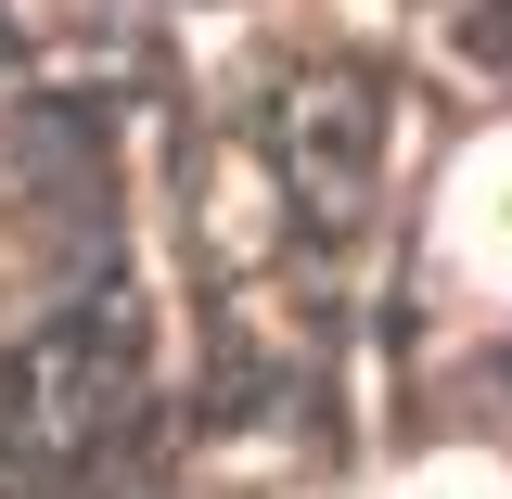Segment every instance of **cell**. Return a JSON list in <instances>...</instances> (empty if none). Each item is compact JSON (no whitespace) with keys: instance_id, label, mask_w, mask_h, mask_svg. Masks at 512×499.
I'll return each instance as SVG.
<instances>
[{"instance_id":"cell-1","label":"cell","mask_w":512,"mask_h":499,"mask_svg":"<svg viewBox=\"0 0 512 499\" xmlns=\"http://www.w3.org/2000/svg\"><path fill=\"white\" fill-rule=\"evenodd\" d=\"M448 256H461V282L512 295V128H487L448 167Z\"/></svg>"},{"instance_id":"cell-2","label":"cell","mask_w":512,"mask_h":499,"mask_svg":"<svg viewBox=\"0 0 512 499\" xmlns=\"http://www.w3.org/2000/svg\"><path fill=\"white\" fill-rule=\"evenodd\" d=\"M397 499H512V474H500V461H474V448H448V461H410Z\"/></svg>"}]
</instances>
